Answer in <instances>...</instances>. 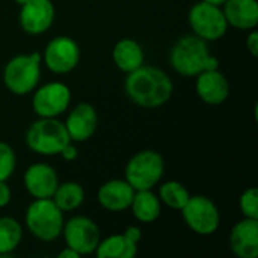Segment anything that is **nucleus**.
<instances>
[{"mask_svg":"<svg viewBox=\"0 0 258 258\" xmlns=\"http://www.w3.org/2000/svg\"><path fill=\"white\" fill-rule=\"evenodd\" d=\"M124 91L135 104L156 109L169 101L174 85L163 70L151 65H141L138 70L127 74Z\"/></svg>","mask_w":258,"mask_h":258,"instance_id":"1","label":"nucleus"},{"mask_svg":"<svg viewBox=\"0 0 258 258\" xmlns=\"http://www.w3.org/2000/svg\"><path fill=\"white\" fill-rule=\"evenodd\" d=\"M24 222L30 234L42 242H53L62 234L63 212L51 198L35 200L27 209Z\"/></svg>","mask_w":258,"mask_h":258,"instance_id":"2","label":"nucleus"},{"mask_svg":"<svg viewBox=\"0 0 258 258\" xmlns=\"http://www.w3.org/2000/svg\"><path fill=\"white\" fill-rule=\"evenodd\" d=\"M26 145L39 156H57L71 142L65 124L57 118H39L26 132Z\"/></svg>","mask_w":258,"mask_h":258,"instance_id":"3","label":"nucleus"},{"mask_svg":"<svg viewBox=\"0 0 258 258\" xmlns=\"http://www.w3.org/2000/svg\"><path fill=\"white\" fill-rule=\"evenodd\" d=\"M39 51L14 56L3 70V83L15 95H27L35 91L41 77Z\"/></svg>","mask_w":258,"mask_h":258,"instance_id":"4","label":"nucleus"},{"mask_svg":"<svg viewBox=\"0 0 258 258\" xmlns=\"http://www.w3.org/2000/svg\"><path fill=\"white\" fill-rule=\"evenodd\" d=\"M207 41L197 35H184L175 41L169 51L171 67L184 77H195L204 71L206 59L209 57Z\"/></svg>","mask_w":258,"mask_h":258,"instance_id":"5","label":"nucleus"},{"mask_svg":"<svg viewBox=\"0 0 258 258\" xmlns=\"http://www.w3.org/2000/svg\"><path fill=\"white\" fill-rule=\"evenodd\" d=\"M125 181L135 190H147L157 186L165 174V160L154 150L136 153L125 165Z\"/></svg>","mask_w":258,"mask_h":258,"instance_id":"6","label":"nucleus"},{"mask_svg":"<svg viewBox=\"0 0 258 258\" xmlns=\"http://www.w3.org/2000/svg\"><path fill=\"white\" fill-rule=\"evenodd\" d=\"M184 224L200 236H212L218 231L221 224V213L218 206L204 195L189 197L187 203L180 210Z\"/></svg>","mask_w":258,"mask_h":258,"instance_id":"7","label":"nucleus"},{"mask_svg":"<svg viewBox=\"0 0 258 258\" xmlns=\"http://www.w3.org/2000/svg\"><path fill=\"white\" fill-rule=\"evenodd\" d=\"M189 26L194 35L207 42L221 39L228 30V23L222 12V8L210 5L204 0L195 3L190 8Z\"/></svg>","mask_w":258,"mask_h":258,"instance_id":"8","label":"nucleus"},{"mask_svg":"<svg viewBox=\"0 0 258 258\" xmlns=\"http://www.w3.org/2000/svg\"><path fill=\"white\" fill-rule=\"evenodd\" d=\"M68 248L74 249L80 257L94 254L101 240L98 225L86 216H74L63 222L62 234Z\"/></svg>","mask_w":258,"mask_h":258,"instance_id":"9","label":"nucleus"},{"mask_svg":"<svg viewBox=\"0 0 258 258\" xmlns=\"http://www.w3.org/2000/svg\"><path fill=\"white\" fill-rule=\"evenodd\" d=\"M70 101V88L62 82H50L35 88L32 107L39 118H57L68 109Z\"/></svg>","mask_w":258,"mask_h":258,"instance_id":"10","label":"nucleus"},{"mask_svg":"<svg viewBox=\"0 0 258 258\" xmlns=\"http://www.w3.org/2000/svg\"><path fill=\"white\" fill-rule=\"evenodd\" d=\"M42 60L51 73L67 74L79 65V44L70 36H56L45 45Z\"/></svg>","mask_w":258,"mask_h":258,"instance_id":"11","label":"nucleus"},{"mask_svg":"<svg viewBox=\"0 0 258 258\" xmlns=\"http://www.w3.org/2000/svg\"><path fill=\"white\" fill-rule=\"evenodd\" d=\"M20 26L29 35L47 32L54 21V5L51 0H27L20 6Z\"/></svg>","mask_w":258,"mask_h":258,"instance_id":"12","label":"nucleus"},{"mask_svg":"<svg viewBox=\"0 0 258 258\" xmlns=\"http://www.w3.org/2000/svg\"><path fill=\"white\" fill-rule=\"evenodd\" d=\"M63 124L71 142H86L97 130L98 115L92 104L83 101L71 109Z\"/></svg>","mask_w":258,"mask_h":258,"instance_id":"13","label":"nucleus"},{"mask_svg":"<svg viewBox=\"0 0 258 258\" xmlns=\"http://www.w3.org/2000/svg\"><path fill=\"white\" fill-rule=\"evenodd\" d=\"M23 183L30 197H33L35 200H41L53 197L59 184V178L53 166L39 162L30 165L26 169L23 175Z\"/></svg>","mask_w":258,"mask_h":258,"instance_id":"14","label":"nucleus"},{"mask_svg":"<svg viewBox=\"0 0 258 258\" xmlns=\"http://www.w3.org/2000/svg\"><path fill=\"white\" fill-rule=\"evenodd\" d=\"M197 94L209 106L224 104L230 95V83L219 70H206L197 76Z\"/></svg>","mask_w":258,"mask_h":258,"instance_id":"15","label":"nucleus"},{"mask_svg":"<svg viewBox=\"0 0 258 258\" xmlns=\"http://www.w3.org/2000/svg\"><path fill=\"white\" fill-rule=\"evenodd\" d=\"M230 249L239 258L258 257V219L243 218L230 233Z\"/></svg>","mask_w":258,"mask_h":258,"instance_id":"16","label":"nucleus"},{"mask_svg":"<svg viewBox=\"0 0 258 258\" xmlns=\"http://www.w3.org/2000/svg\"><path fill=\"white\" fill-rule=\"evenodd\" d=\"M135 189L125 180H109L100 186L97 200L103 209L113 213H121L130 209Z\"/></svg>","mask_w":258,"mask_h":258,"instance_id":"17","label":"nucleus"},{"mask_svg":"<svg viewBox=\"0 0 258 258\" xmlns=\"http://www.w3.org/2000/svg\"><path fill=\"white\" fill-rule=\"evenodd\" d=\"M222 12L228 26L239 30H251L258 24L257 0H227Z\"/></svg>","mask_w":258,"mask_h":258,"instance_id":"18","label":"nucleus"},{"mask_svg":"<svg viewBox=\"0 0 258 258\" xmlns=\"http://www.w3.org/2000/svg\"><path fill=\"white\" fill-rule=\"evenodd\" d=\"M112 59L118 70L128 74L144 65V50L138 41L132 38L119 39L112 51Z\"/></svg>","mask_w":258,"mask_h":258,"instance_id":"19","label":"nucleus"},{"mask_svg":"<svg viewBox=\"0 0 258 258\" xmlns=\"http://www.w3.org/2000/svg\"><path fill=\"white\" fill-rule=\"evenodd\" d=\"M130 209L135 219L142 224H153L162 215V203L151 189L135 190Z\"/></svg>","mask_w":258,"mask_h":258,"instance_id":"20","label":"nucleus"},{"mask_svg":"<svg viewBox=\"0 0 258 258\" xmlns=\"http://www.w3.org/2000/svg\"><path fill=\"white\" fill-rule=\"evenodd\" d=\"M94 254L97 258H133L138 254V243L124 233L113 234L100 240Z\"/></svg>","mask_w":258,"mask_h":258,"instance_id":"21","label":"nucleus"},{"mask_svg":"<svg viewBox=\"0 0 258 258\" xmlns=\"http://www.w3.org/2000/svg\"><path fill=\"white\" fill-rule=\"evenodd\" d=\"M51 200L54 201V204L63 212V213H70L77 210L85 200V190L83 187L76 183V181H65V183H59Z\"/></svg>","mask_w":258,"mask_h":258,"instance_id":"22","label":"nucleus"},{"mask_svg":"<svg viewBox=\"0 0 258 258\" xmlns=\"http://www.w3.org/2000/svg\"><path fill=\"white\" fill-rule=\"evenodd\" d=\"M23 239V228L20 222L11 216L0 218V255L14 252Z\"/></svg>","mask_w":258,"mask_h":258,"instance_id":"23","label":"nucleus"},{"mask_svg":"<svg viewBox=\"0 0 258 258\" xmlns=\"http://www.w3.org/2000/svg\"><path fill=\"white\" fill-rule=\"evenodd\" d=\"M190 194L180 181H165L159 189V200L169 209L181 210L183 206L187 203Z\"/></svg>","mask_w":258,"mask_h":258,"instance_id":"24","label":"nucleus"},{"mask_svg":"<svg viewBox=\"0 0 258 258\" xmlns=\"http://www.w3.org/2000/svg\"><path fill=\"white\" fill-rule=\"evenodd\" d=\"M17 166V156L12 147L6 142H0V181L11 178Z\"/></svg>","mask_w":258,"mask_h":258,"instance_id":"25","label":"nucleus"},{"mask_svg":"<svg viewBox=\"0 0 258 258\" xmlns=\"http://www.w3.org/2000/svg\"><path fill=\"white\" fill-rule=\"evenodd\" d=\"M239 207L240 212L245 218L258 219V189L257 187H249L246 189L240 200H239Z\"/></svg>","mask_w":258,"mask_h":258,"instance_id":"26","label":"nucleus"},{"mask_svg":"<svg viewBox=\"0 0 258 258\" xmlns=\"http://www.w3.org/2000/svg\"><path fill=\"white\" fill-rule=\"evenodd\" d=\"M246 48H248V51H249L254 57H257L258 33H257V30H254V29H251V32H249V35H248V38H246Z\"/></svg>","mask_w":258,"mask_h":258,"instance_id":"27","label":"nucleus"},{"mask_svg":"<svg viewBox=\"0 0 258 258\" xmlns=\"http://www.w3.org/2000/svg\"><path fill=\"white\" fill-rule=\"evenodd\" d=\"M59 156H60L63 160H67V162H73V160H76V159L79 157V151H77V148L73 145V142H70V144H67L65 148L59 153Z\"/></svg>","mask_w":258,"mask_h":258,"instance_id":"28","label":"nucleus"},{"mask_svg":"<svg viewBox=\"0 0 258 258\" xmlns=\"http://www.w3.org/2000/svg\"><path fill=\"white\" fill-rule=\"evenodd\" d=\"M11 198H12L11 187L6 184V181H0V209L6 207L11 203Z\"/></svg>","mask_w":258,"mask_h":258,"instance_id":"29","label":"nucleus"},{"mask_svg":"<svg viewBox=\"0 0 258 258\" xmlns=\"http://www.w3.org/2000/svg\"><path fill=\"white\" fill-rule=\"evenodd\" d=\"M124 234L128 237V239H132L133 242H139L141 240V237H142V231H141V228H138V227H135V225H132V227H128L125 231H124Z\"/></svg>","mask_w":258,"mask_h":258,"instance_id":"30","label":"nucleus"},{"mask_svg":"<svg viewBox=\"0 0 258 258\" xmlns=\"http://www.w3.org/2000/svg\"><path fill=\"white\" fill-rule=\"evenodd\" d=\"M59 258H80V255L74 251V249H71V248H65V249H62L60 252H59Z\"/></svg>","mask_w":258,"mask_h":258,"instance_id":"31","label":"nucleus"},{"mask_svg":"<svg viewBox=\"0 0 258 258\" xmlns=\"http://www.w3.org/2000/svg\"><path fill=\"white\" fill-rule=\"evenodd\" d=\"M204 2H207V3H210V5H215V6L222 8V6L225 5V2H227V0H204Z\"/></svg>","mask_w":258,"mask_h":258,"instance_id":"32","label":"nucleus"},{"mask_svg":"<svg viewBox=\"0 0 258 258\" xmlns=\"http://www.w3.org/2000/svg\"><path fill=\"white\" fill-rule=\"evenodd\" d=\"M14 2H15L17 5H20V6H21V5H24V3H26L27 0H14Z\"/></svg>","mask_w":258,"mask_h":258,"instance_id":"33","label":"nucleus"}]
</instances>
